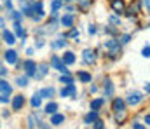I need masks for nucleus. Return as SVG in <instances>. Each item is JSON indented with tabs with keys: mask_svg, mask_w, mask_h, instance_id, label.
Returning a JSON list of instances; mask_svg holds the SVG:
<instances>
[{
	"mask_svg": "<svg viewBox=\"0 0 150 129\" xmlns=\"http://www.w3.org/2000/svg\"><path fill=\"white\" fill-rule=\"evenodd\" d=\"M51 66L54 68V70H58V72H61V73H67V75H70V72H68V68H67V65H65V61H63V58H59V56H51Z\"/></svg>",
	"mask_w": 150,
	"mask_h": 129,
	"instance_id": "nucleus-1",
	"label": "nucleus"
},
{
	"mask_svg": "<svg viewBox=\"0 0 150 129\" xmlns=\"http://www.w3.org/2000/svg\"><path fill=\"white\" fill-rule=\"evenodd\" d=\"M120 44L122 42H119V40H115V39H110V40L105 42V47H107L110 58H117V56L120 54Z\"/></svg>",
	"mask_w": 150,
	"mask_h": 129,
	"instance_id": "nucleus-2",
	"label": "nucleus"
},
{
	"mask_svg": "<svg viewBox=\"0 0 150 129\" xmlns=\"http://www.w3.org/2000/svg\"><path fill=\"white\" fill-rule=\"evenodd\" d=\"M82 61H84L86 65H94V63H96V52H94L93 49H86V51L82 52Z\"/></svg>",
	"mask_w": 150,
	"mask_h": 129,
	"instance_id": "nucleus-3",
	"label": "nucleus"
},
{
	"mask_svg": "<svg viewBox=\"0 0 150 129\" xmlns=\"http://www.w3.org/2000/svg\"><path fill=\"white\" fill-rule=\"evenodd\" d=\"M23 68H25V72H26L28 77H35V68H37V65H35L32 59H26V61L23 63Z\"/></svg>",
	"mask_w": 150,
	"mask_h": 129,
	"instance_id": "nucleus-4",
	"label": "nucleus"
},
{
	"mask_svg": "<svg viewBox=\"0 0 150 129\" xmlns=\"http://www.w3.org/2000/svg\"><path fill=\"white\" fill-rule=\"evenodd\" d=\"M142 99H143L142 92H131V94L126 98V103H127V105H131V106H134V105H138Z\"/></svg>",
	"mask_w": 150,
	"mask_h": 129,
	"instance_id": "nucleus-5",
	"label": "nucleus"
},
{
	"mask_svg": "<svg viewBox=\"0 0 150 129\" xmlns=\"http://www.w3.org/2000/svg\"><path fill=\"white\" fill-rule=\"evenodd\" d=\"M112 110H113V113H115V112L126 110V101H124L122 98H115V99L112 101Z\"/></svg>",
	"mask_w": 150,
	"mask_h": 129,
	"instance_id": "nucleus-6",
	"label": "nucleus"
},
{
	"mask_svg": "<svg viewBox=\"0 0 150 129\" xmlns=\"http://www.w3.org/2000/svg\"><path fill=\"white\" fill-rule=\"evenodd\" d=\"M110 5H112V9L115 11V14H122L124 11H126V5H124V0H112L110 2Z\"/></svg>",
	"mask_w": 150,
	"mask_h": 129,
	"instance_id": "nucleus-7",
	"label": "nucleus"
},
{
	"mask_svg": "<svg viewBox=\"0 0 150 129\" xmlns=\"http://www.w3.org/2000/svg\"><path fill=\"white\" fill-rule=\"evenodd\" d=\"M25 105V96L23 94H16L12 99V110H21Z\"/></svg>",
	"mask_w": 150,
	"mask_h": 129,
	"instance_id": "nucleus-8",
	"label": "nucleus"
},
{
	"mask_svg": "<svg viewBox=\"0 0 150 129\" xmlns=\"http://www.w3.org/2000/svg\"><path fill=\"white\" fill-rule=\"evenodd\" d=\"M96 121H98V112H96V110H91V112L84 117V124H87V126H93Z\"/></svg>",
	"mask_w": 150,
	"mask_h": 129,
	"instance_id": "nucleus-9",
	"label": "nucleus"
},
{
	"mask_svg": "<svg viewBox=\"0 0 150 129\" xmlns=\"http://www.w3.org/2000/svg\"><path fill=\"white\" fill-rule=\"evenodd\" d=\"M75 92H77V89H75L74 84L65 86L63 89H61V96H63V98H72V96H75Z\"/></svg>",
	"mask_w": 150,
	"mask_h": 129,
	"instance_id": "nucleus-10",
	"label": "nucleus"
},
{
	"mask_svg": "<svg viewBox=\"0 0 150 129\" xmlns=\"http://www.w3.org/2000/svg\"><path fill=\"white\" fill-rule=\"evenodd\" d=\"M5 61L9 63V65H16L18 63V52L16 51H5Z\"/></svg>",
	"mask_w": 150,
	"mask_h": 129,
	"instance_id": "nucleus-11",
	"label": "nucleus"
},
{
	"mask_svg": "<svg viewBox=\"0 0 150 129\" xmlns=\"http://www.w3.org/2000/svg\"><path fill=\"white\" fill-rule=\"evenodd\" d=\"M74 21H75L74 14H65V16L61 18V25H63L65 28H74Z\"/></svg>",
	"mask_w": 150,
	"mask_h": 129,
	"instance_id": "nucleus-12",
	"label": "nucleus"
},
{
	"mask_svg": "<svg viewBox=\"0 0 150 129\" xmlns=\"http://www.w3.org/2000/svg\"><path fill=\"white\" fill-rule=\"evenodd\" d=\"M2 37H4V42L9 44V45H12V44L16 42V35L12 32H9V30H4L2 32Z\"/></svg>",
	"mask_w": 150,
	"mask_h": 129,
	"instance_id": "nucleus-13",
	"label": "nucleus"
},
{
	"mask_svg": "<svg viewBox=\"0 0 150 129\" xmlns=\"http://www.w3.org/2000/svg\"><path fill=\"white\" fill-rule=\"evenodd\" d=\"M47 72H49V68H47V65H38L37 70H35V77L33 79H42V77H45L47 75Z\"/></svg>",
	"mask_w": 150,
	"mask_h": 129,
	"instance_id": "nucleus-14",
	"label": "nucleus"
},
{
	"mask_svg": "<svg viewBox=\"0 0 150 129\" xmlns=\"http://www.w3.org/2000/svg\"><path fill=\"white\" fill-rule=\"evenodd\" d=\"M12 26H14V32H16V35H18L19 39H23V40H25V39H26V32H25V28H23V26L18 23V21H14V25H12Z\"/></svg>",
	"mask_w": 150,
	"mask_h": 129,
	"instance_id": "nucleus-15",
	"label": "nucleus"
},
{
	"mask_svg": "<svg viewBox=\"0 0 150 129\" xmlns=\"http://www.w3.org/2000/svg\"><path fill=\"white\" fill-rule=\"evenodd\" d=\"M77 77H79V80L80 82H84V84H89L91 80H93V75L91 73H87V72H77Z\"/></svg>",
	"mask_w": 150,
	"mask_h": 129,
	"instance_id": "nucleus-16",
	"label": "nucleus"
},
{
	"mask_svg": "<svg viewBox=\"0 0 150 129\" xmlns=\"http://www.w3.org/2000/svg\"><path fill=\"white\" fill-rule=\"evenodd\" d=\"M63 122H65V115L63 113H52V117H51V124L52 126H59Z\"/></svg>",
	"mask_w": 150,
	"mask_h": 129,
	"instance_id": "nucleus-17",
	"label": "nucleus"
},
{
	"mask_svg": "<svg viewBox=\"0 0 150 129\" xmlns=\"http://www.w3.org/2000/svg\"><path fill=\"white\" fill-rule=\"evenodd\" d=\"M103 105H105V98H96V99L91 101V110H96L98 112Z\"/></svg>",
	"mask_w": 150,
	"mask_h": 129,
	"instance_id": "nucleus-18",
	"label": "nucleus"
},
{
	"mask_svg": "<svg viewBox=\"0 0 150 129\" xmlns=\"http://www.w3.org/2000/svg\"><path fill=\"white\" fill-rule=\"evenodd\" d=\"M127 121V110H122V112H115V122L117 124H122Z\"/></svg>",
	"mask_w": 150,
	"mask_h": 129,
	"instance_id": "nucleus-19",
	"label": "nucleus"
},
{
	"mask_svg": "<svg viewBox=\"0 0 150 129\" xmlns=\"http://www.w3.org/2000/svg\"><path fill=\"white\" fill-rule=\"evenodd\" d=\"M63 61H65V65H74L75 63V54L72 51H67V52L63 54Z\"/></svg>",
	"mask_w": 150,
	"mask_h": 129,
	"instance_id": "nucleus-20",
	"label": "nucleus"
},
{
	"mask_svg": "<svg viewBox=\"0 0 150 129\" xmlns=\"http://www.w3.org/2000/svg\"><path fill=\"white\" fill-rule=\"evenodd\" d=\"M56 21H49L47 25H45V28H42V30H38V33H49V32H54L56 30Z\"/></svg>",
	"mask_w": 150,
	"mask_h": 129,
	"instance_id": "nucleus-21",
	"label": "nucleus"
},
{
	"mask_svg": "<svg viewBox=\"0 0 150 129\" xmlns=\"http://www.w3.org/2000/svg\"><path fill=\"white\" fill-rule=\"evenodd\" d=\"M0 92H2V94H11V92H12L11 84L5 82V80H0Z\"/></svg>",
	"mask_w": 150,
	"mask_h": 129,
	"instance_id": "nucleus-22",
	"label": "nucleus"
},
{
	"mask_svg": "<svg viewBox=\"0 0 150 129\" xmlns=\"http://www.w3.org/2000/svg\"><path fill=\"white\" fill-rule=\"evenodd\" d=\"M93 2L94 0H79V9L82 12H86V11H89V7L93 5Z\"/></svg>",
	"mask_w": 150,
	"mask_h": 129,
	"instance_id": "nucleus-23",
	"label": "nucleus"
},
{
	"mask_svg": "<svg viewBox=\"0 0 150 129\" xmlns=\"http://www.w3.org/2000/svg\"><path fill=\"white\" fill-rule=\"evenodd\" d=\"M65 45H67V40H65V39H56V40L51 42V47H52V49H63Z\"/></svg>",
	"mask_w": 150,
	"mask_h": 129,
	"instance_id": "nucleus-24",
	"label": "nucleus"
},
{
	"mask_svg": "<svg viewBox=\"0 0 150 129\" xmlns=\"http://www.w3.org/2000/svg\"><path fill=\"white\" fill-rule=\"evenodd\" d=\"M40 101H42L40 92H35V94L32 96V99H30V103H32V106H33V108H38V106H40Z\"/></svg>",
	"mask_w": 150,
	"mask_h": 129,
	"instance_id": "nucleus-25",
	"label": "nucleus"
},
{
	"mask_svg": "<svg viewBox=\"0 0 150 129\" xmlns=\"http://www.w3.org/2000/svg\"><path fill=\"white\" fill-rule=\"evenodd\" d=\"M40 96L42 98H52L54 96V87H44L40 91Z\"/></svg>",
	"mask_w": 150,
	"mask_h": 129,
	"instance_id": "nucleus-26",
	"label": "nucleus"
},
{
	"mask_svg": "<svg viewBox=\"0 0 150 129\" xmlns=\"http://www.w3.org/2000/svg\"><path fill=\"white\" fill-rule=\"evenodd\" d=\"M113 94V84L110 79H107L105 80V96H112Z\"/></svg>",
	"mask_w": 150,
	"mask_h": 129,
	"instance_id": "nucleus-27",
	"label": "nucleus"
},
{
	"mask_svg": "<svg viewBox=\"0 0 150 129\" xmlns=\"http://www.w3.org/2000/svg\"><path fill=\"white\" fill-rule=\"evenodd\" d=\"M59 82H61L63 86H70V84H74V79H72L70 75H67V73H63V75L59 77Z\"/></svg>",
	"mask_w": 150,
	"mask_h": 129,
	"instance_id": "nucleus-28",
	"label": "nucleus"
},
{
	"mask_svg": "<svg viewBox=\"0 0 150 129\" xmlns=\"http://www.w3.org/2000/svg\"><path fill=\"white\" fill-rule=\"evenodd\" d=\"M56 110H58V103H54V101H51L47 106H45V113H56Z\"/></svg>",
	"mask_w": 150,
	"mask_h": 129,
	"instance_id": "nucleus-29",
	"label": "nucleus"
},
{
	"mask_svg": "<svg viewBox=\"0 0 150 129\" xmlns=\"http://www.w3.org/2000/svg\"><path fill=\"white\" fill-rule=\"evenodd\" d=\"M16 84H18L19 87L28 86V77H18V79H16Z\"/></svg>",
	"mask_w": 150,
	"mask_h": 129,
	"instance_id": "nucleus-30",
	"label": "nucleus"
},
{
	"mask_svg": "<svg viewBox=\"0 0 150 129\" xmlns=\"http://www.w3.org/2000/svg\"><path fill=\"white\" fill-rule=\"evenodd\" d=\"M11 18H12L14 21H18V23H19V21L23 19V12H18V11H12V12H11Z\"/></svg>",
	"mask_w": 150,
	"mask_h": 129,
	"instance_id": "nucleus-31",
	"label": "nucleus"
},
{
	"mask_svg": "<svg viewBox=\"0 0 150 129\" xmlns=\"http://www.w3.org/2000/svg\"><path fill=\"white\" fill-rule=\"evenodd\" d=\"M65 37H77V39H79V30H77V28H72L68 33H65Z\"/></svg>",
	"mask_w": 150,
	"mask_h": 129,
	"instance_id": "nucleus-32",
	"label": "nucleus"
},
{
	"mask_svg": "<svg viewBox=\"0 0 150 129\" xmlns=\"http://www.w3.org/2000/svg\"><path fill=\"white\" fill-rule=\"evenodd\" d=\"M142 56H143V58H150V45H145V47L142 49Z\"/></svg>",
	"mask_w": 150,
	"mask_h": 129,
	"instance_id": "nucleus-33",
	"label": "nucleus"
},
{
	"mask_svg": "<svg viewBox=\"0 0 150 129\" xmlns=\"http://www.w3.org/2000/svg\"><path fill=\"white\" fill-rule=\"evenodd\" d=\"M105 32L107 33H110V35H117L119 32H117V28H113V26H105Z\"/></svg>",
	"mask_w": 150,
	"mask_h": 129,
	"instance_id": "nucleus-34",
	"label": "nucleus"
},
{
	"mask_svg": "<svg viewBox=\"0 0 150 129\" xmlns=\"http://www.w3.org/2000/svg\"><path fill=\"white\" fill-rule=\"evenodd\" d=\"M94 129H105V124H103V121H100V119H98V121L94 122Z\"/></svg>",
	"mask_w": 150,
	"mask_h": 129,
	"instance_id": "nucleus-35",
	"label": "nucleus"
},
{
	"mask_svg": "<svg viewBox=\"0 0 150 129\" xmlns=\"http://www.w3.org/2000/svg\"><path fill=\"white\" fill-rule=\"evenodd\" d=\"M0 103H9V94H2L0 96Z\"/></svg>",
	"mask_w": 150,
	"mask_h": 129,
	"instance_id": "nucleus-36",
	"label": "nucleus"
},
{
	"mask_svg": "<svg viewBox=\"0 0 150 129\" xmlns=\"http://www.w3.org/2000/svg\"><path fill=\"white\" fill-rule=\"evenodd\" d=\"M131 126H133V129H145V126H142L140 122H133Z\"/></svg>",
	"mask_w": 150,
	"mask_h": 129,
	"instance_id": "nucleus-37",
	"label": "nucleus"
},
{
	"mask_svg": "<svg viewBox=\"0 0 150 129\" xmlns=\"http://www.w3.org/2000/svg\"><path fill=\"white\" fill-rule=\"evenodd\" d=\"M129 40H131V35H124V37L120 39V42H122V44H127Z\"/></svg>",
	"mask_w": 150,
	"mask_h": 129,
	"instance_id": "nucleus-38",
	"label": "nucleus"
},
{
	"mask_svg": "<svg viewBox=\"0 0 150 129\" xmlns=\"http://www.w3.org/2000/svg\"><path fill=\"white\" fill-rule=\"evenodd\" d=\"M4 4H5V7H7V9H11V11H12V0H4Z\"/></svg>",
	"mask_w": 150,
	"mask_h": 129,
	"instance_id": "nucleus-39",
	"label": "nucleus"
},
{
	"mask_svg": "<svg viewBox=\"0 0 150 129\" xmlns=\"http://www.w3.org/2000/svg\"><path fill=\"white\" fill-rule=\"evenodd\" d=\"M89 33H91V35H94V33H96V26H94V25H91V26H89Z\"/></svg>",
	"mask_w": 150,
	"mask_h": 129,
	"instance_id": "nucleus-40",
	"label": "nucleus"
},
{
	"mask_svg": "<svg viewBox=\"0 0 150 129\" xmlns=\"http://www.w3.org/2000/svg\"><path fill=\"white\" fill-rule=\"evenodd\" d=\"M38 128L40 129H49V126H47L45 122H38Z\"/></svg>",
	"mask_w": 150,
	"mask_h": 129,
	"instance_id": "nucleus-41",
	"label": "nucleus"
},
{
	"mask_svg": "<svg viewBox=\"0 0 150 129\" xmlns=\"http://www.w3.org/2000/svg\"><path fill=\"white\" fill-rule=\"evenodd\" d=\"M35 47H37V49L44 47V40H38V42H35Z\"/></svg>",
	"mask_w": 150,
	"mask_h": 129,
	"instance_id": "nucleus-42",
	"label": "nucleus"
},
{
	"mask_svg": "<svg viewBox=\"0 0 150 129\" xmlns=\"http://www.w3.org/2000/svg\"><path fill=\"white\" fill-rule=\"evenodd\" d=\"M145 124H147V126H150V113H147V115H145Z\"/></svg>",
	"mask_w": 150,
	"mask_h": 129,
	"instance_id": "nucleus-43",
	"label": "nucleus"
},
{
	"mask_svg": "<svg viewBox=\"0 0 150 129\" xmlns=\"http://www.w3.org/2000/svg\"><path fill=\"white\" fill-rule=\"evenodd\" d=\"M145 91L149 92V96H150V82H147V84H145Z\"/></svg>",
	"mask_w": 150,
	"mask_h": 129,
	"instance_id": "nucleus-44",
	"label": "nucleus"
},
{
	"mask_svg": "<svg viewBox=\"0 0 150 129\" xmlns=\"http://www.w3.org/2000/svg\"><path fill=\"white\" fill-rule=\"evenodd\" d=\"M5 73H7V70H5V68H2V66H0V75H5Z\"/></svg>",
	"mask_w": 150,
	"mask_h": 129,
	"instance_id": "nucleus-45",
	"label": "nucleus"
},
{
	"mask_svg": "<svg viewBox=\"0 0 150 129\" xmlns=\"http://www.w3.org/2000/svg\"><path fill=\"white\" fill-rule=\"evenodd\" d=\"M145 7L149 9V12H150V0H145Z\"/></svg>",
	"mask_w": 150,
	"mask_h": 129,
	"instance_id": "nucleus-46",
	"label": "nucleus"
},
{
	"mask_svg": "<svg viewBox=\"0 0 150 129\" xmlns=\"http://www.w3.org/2000/svg\"><path fill=\"white\" fill-rule=\"evenodd\" d=\"M19 2H21V4H25V2H28V0H19Z\"/></svg>",
	"mask_w": 150,
	"mask_h": 129,
	"instance_id": "nucleus-47",
	"label": "nucleus"
},
{
	"mask_svg": "<svg viewBox=\"0 0 150 129\" xmlns=\"http://www.w3.org/2000/svg\"><path fill=\"white\" fill-rule=\"evenodd\" d=\"M65 2H72V0H65Z\"/></svg>",
	"mask_w": 150,
	"mask_h": 129,
	"instance_id": "nucleus-48",
	"label": "nucleus"
}]
</instances>
